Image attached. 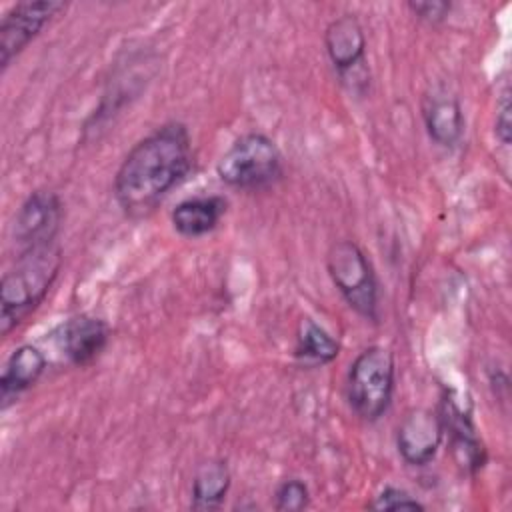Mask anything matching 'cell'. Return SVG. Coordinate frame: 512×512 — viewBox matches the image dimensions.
<instances>
[{
	"instance_id": "6da1fadb",
	"label": "cell",
	"mask_w": 512,
	"mask_h": 512,
	"mask_svg": "<svg viewBox=\"0 0 512 512\" xmlns=\"http://www.w3.org/2000/svg\"><path fill=\"white\" fill-rule=\"evenodd\" d=\"M192 140L182 122H168L144 136L124 156L114 176V196L122 212L142 218L192 170Z\"/></svg>"
},
{
	"instance_id": "7a4b0ae2",
	"label": "cell",
	"mask_w": 512,
	"mask_h": 512,
	"mask_svg": "<svg viewBox=\"0 0 512 512\" xmlns=\"http://www.w3.org/2000/svg\"><path fill=\"white\" fill-rule=\"evenodd\" d=\"M62 266L56 242L26 248L0 282V332L8 336L46 298Z\"/></svg>"
},
{
	"instance_id": "3957f363",
	"label": "cell",
	"mask_w": 512,
	"mask_h": 512,
	"mask_svg": "<svg viewBox=\"0 0 512 512\" xmlns=\"http://www.w3.org/2000/svg\"><path fill=\"white\" fill-rule=\"evenodd\" d=\"M394 356L384 346L362 350L348 368L346 396L352 410L366 422L382 418L394 396Z\"/></svg>"
},
{
	"instance_id": "277c9868",
	"label": "cell",
	"mask_w": 512,
	"mask_h": 512,
	"mask_svg": "<svg viewBox=\"0 0 512 512\" xmlns=\"http://www.w3.org/2000/svg\"><path fill=\"white\" fill-rule=\"evenodd\" d=\"M216 172L230 188L262 190L280 180L282 154L266 134L248 132L222 154Z\"/></svg>"
},
{
	"instance_id": "5b68a950",
	"label": "cell",
	"mask_w": 512,
	"mask_h": 512,
	"mask_svg": "<svg viewBox=\"0 0 512 512\" xmlns=\"http://www.w3.org/2000/svg\"><path fill=\"white\" fill-rule=\"evenodd\" d=\"M326 268L348 306L366 320H378V282L364 250L352 240H338L326 254Z\"/></svg>"
},
{
	"instance_id": "8992f818",
	"label": "cell",
	"mask_w": 512,
	"mask_h": 512,
	"mask_svg": "<svg viewBox=\"0 0 512 512\" xmlns=\"http://www.w3.org/2000/svg\"><path fill=\"white\" fill-rule=\"evenodd\" d=\"M326 54L340 74L342 82H348L350 90L364 92L368 86L366 76V36L362 24L354 14H344L332 20L324 32Z\"/></svg>"
},
{
	"instance_id": "52a82bcc",
	"label": "cell",
	"mask_w": 512,
	"mask_h": 512,
	"mask_svg": "<svg viewBox=\"0 0 512 512\" xmlns=\"http://www.w3.org/2000/svg\"><path fill=\"white\" fill-rule=\"evenodd\" d=\"M62 10L66 2L58 0H28L10 6L0 22V68L2 72L10 62L40 34V30Z\"/></svg>"
},
{
	"instance_id": "ba28073f",
	"label": "cell",
	"mask_w": 512,
	"mask_h": 512,
	"mask_svg": "<svg viewBox=\"0 0 512 512\" xmlns=\"http://www.w3.org/2000/svg\"><path fill=\"white\" fill-rule=\"evenodd\" d=\"M62 216L64 210L58 194L50 190L32 192L16 212L14 242L22 250L56 242Z\"/></svg>"
},
{
	"instance_id": "9c48e42d",
	"label": "cell",
	"mask_w": 512,
	"mask_h": 512,
	"mask_svg": "<svg viewBox=\"0 0 512 512\" xmlns=\"http://www.w3.org/2000/svg\"><path fill=\"white\" fill-rule=\"evenodd\" d=\"M438 414L444 434H448V448L456 466L466 474H476L482 470L486 464V448L476 432L470 410L446 394Z\"/></svg>"
},
{
	"instance_id": "30bf717a",
	"label": "cell",
	"mask_w": 512,
	"mask_h": 512,
	"mask_svg": "<svg viewBox=\"0 0 512 512\" xmlns=\"http://www.w3.org/2000/svg\"><path fill=\"white\" fill-rule=\"evenodd\" d=\"M444 440L440 414L428 408L410 410L396 432V446L402 460L410 466H426L434 460Z\"/></svg>"
},
{
	"instance_id": "8fae6325",
	"label": "cell",
	"mask_w": 512,
	"mask_h": 512,
	"mask_svg": "<svg viewBox=\"0 0 512 512\" xmlns=\"http://www.w3.org/2000/svg\"><path fill=\"white\" fill-rule=\"evenodd\" d=\"M54 340L60 352L74 364L86 366L94 362L108 344L110 328L104 320L80 314L62 322L54 330Z\"/></svg>"
},
{
	"instance_id": "7c38bea8",
	"label": "cell",
	"mask_w": 512,
	"mask_h": 512,
	"mask_svg": "<svg viewBox=\"0 0 512 512\" xmlns=\"http://www.w3.org/2000/svg\"><path fill=\"white\" fill-rule=\"evenodd\" d=\"M422 118L428 136L438 146H454L464 132V114L458 98L444 88H436L424 96Z\"/></svg>"
},
{
	"instance_id": "4fadbf2b",
	"label": "cell",
	"mask_w": 512,
	"mask_h": 512,
	"mask_svg": "<svg viewBox=\"0 0 512 512\" xmlns=\"http://www.w3.org/2000/svg\"><path fill=\"white\" fill-rule=\"evenodd\" d=\"M44 370H46V356L36 346L32 344L18 346L10 354L2 370V378H0L2 410H6L8 404L14 402L22 392L34 386L38 378L44 374Z\"/></svg>"
},
{
	"instance_id": "5bb4252c",
	"label": "cell",
	"mask_w": 512,
	"mask_h": 512,
	"mask_svg": "<svg viewBox=\"0 0 512 512\" xmlns=\"http://www.w3.org/2000/svg\"><path fill=\"white\" fill-rule=\"evenodd\" d=\"M228 208L222 196H194L186 198L170 214L174 230L186 238H198L212 232Z\"/></svg>"
},
{
	"instance_id": "9a60e30c",
	"label": "cell",
	"mask_w": 512,
	"mask_h": 512,
	"mask_svg": "<svg viewBox=\"0 0 512 512\" xmlns=\"http://www.w3.org/2000/svg\"><path fill=\"white\" fill-rule=\"evenodd\" d=\"M340 344L312 318H300L296 328L294 356L304 366H324L336 360Z\"/></svg>"
},
{
	"instance_id": "2e32d148",
	"label": "cell",
	"mask_w": 512,
	"mask_h": 512,
	"mask_svg": "<svg viewBox=\"0 0 512 512\" xmlns=\"http://www.w3.org/2000/svg\"><path fill=\"white\" fill-rule=\"evenodd\" d=\"M230 490V470L224 460H208L198 466L192 480L194 510H216Z\"/></svg>"
},
{
	"instance_id": "e0dca14e",
	"label": "cell",
	"mask_w": 512,
	"mask_h": 512,
	"mask_svg": "<svg viewBox=\"0 0 512 512\" xmlns=\"http://www.w3.org/2000/svg\"><path fill=\"white\" fill-rule=\"evenodd\" d=\"M310 504V490L298 478L284 480L274 492V508L278 512H298L308 508Z\"/></svg>"
},
{
	"instance_id": "ac0fdd59",
	"label": "cell",
	"mask_w": 512,
	"mask_h": 512,
	"mask_svg": "<svg viewBox=\"0 0 512 512\" xmlns=\"http://www.w3.org/2000/svg\"><path fill=\"white\" fill-rule=\"evenodd\" d=\"M370 510H424V504L402 488L386 486L368 504Z\"/></svg>"
},
{
	"instance_id": "d6986e66",
	"label": "cell",
	"mask_w": 512,
	"mask_h": 512,
	"mask_svg": "<svg viewBox=\"0 0 512 512\" xmlns=\"http://www.w3.org/2000/svg\"><path fill=\"white\" fill-rule=\"evenodd\" d=\"M510 88H504L500 94V100L496 102V118H494V134L496 138L508 146L510 144V134H512V122H510Z\"/></svg>"
},
{
	"instance_id": "ffe728a7",
	"label": "cell",
	"mask_w": 512,
	"mask_h": 512,
	"mask_svg": "<svg viewBox=\"0 0 512 512\" xmlns=\"http://www.w3.org/2000/svg\"><path fill=\"white\" fill-rule=\"evenodd\" d=\"M408 8L420 18V20H424V22H428V24H438V22H442L446 16H448V12H450V8H452V4L450 2H408Z\"/></svg>"
}]
</instances>
